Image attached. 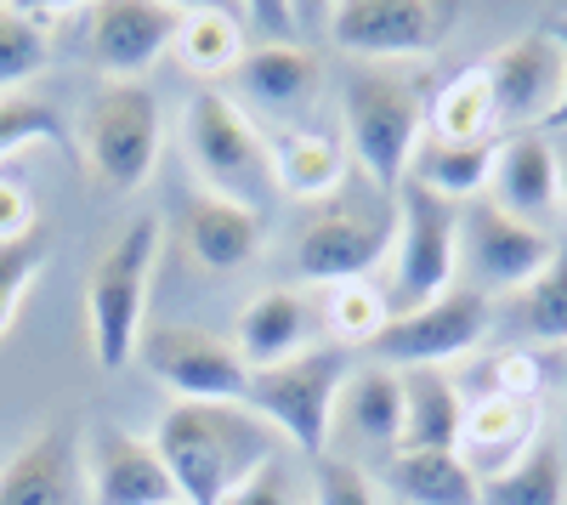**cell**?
<instances>
[{
	"mask_svg": "<svg viewBox=\"0 0 567 505\" xmlns=\"http://www.w3.org/2000/svg\"><path fill=\"white\" fill-rule=\"evenodd\" d=\"M154 449L182 505H221L278 454V432L250 403H171L154 426Z\"/></svg>",
	"mask_w": 567,
	"mask_h": 505,
	"instance_id": "1",
	"label": "cell"
},
{
	"mask_svg": "<svg viewBox=\"0 0 567 505\" xmlns=\"http://www.w3.org/2000/svg\"><path fill=\"white\" fill-rule=\"evenodd\" d=\"M392 245H398V194H381L374 182L347 176L341 194H329L301 216L296 267L312 285H347L369 279V267H381Z\"/></svg>",
	"mask_w": 567,
	"mask_h": 505,
	"instance_id": "2",
	"label": "cell"
},
{
	"mask_svg": "<svg viewBox=\"0 0 567 505\" xmlns=\"http://www.w3.org/2000/svg\"><path fill=\"white\" fill-rule=\"evenodd\" d=\"M159 239L165 227L159 216H131L120 227V239L91 261L85 279V336H91V358L103 370H125L142 347V318H148V279L159 261Z\"/></svg>",
	"mask_w": 567,
	"mask_h": 505,
	"instance_id": "3",
	"label": "cell"
},
{
	"mask_svg": "<svg viewBox=\"0 0 567 505\" xmlns=\"http://www.w3.org/2000/svg\"><path fill=\"white\" fill-rule=\"evenodd\" d=\"M420 136H425V97L414 74L374 63L347 80V148L363 182H374L381 194H398Z\"/></svg>",
	"mask_w": 567,
	"mask_h": 505,
	"instance_id": "4",
	"label": "cell"
},
{
	"mask_svg": "<svg viewBox=\"0 0 567 505\" xmlns=\"http://www.w3.org/2000/svg\"><path fill=\"white\" fill-rule=\"evenodd\" d=\"M182 154L194 165V176L205 182L210 199H233L261 210L272 188V154L256 120H245V109L227 91H194L182 109Z\"/></svg>",
	"mask_w": 567,
	"mask_h": 505,
	"instance_id": "5",
	"label": "cell"
},
{
	"mask_svg": "<svg viewBox=\"0 0 567 505\" xmlns=\"http://www.w3.org/2000/svg\"><path fill=\"white\" fill-rule=\"evenodd\" d=\"M347 375H352L347 347H307L290 363L256 370L245 403L256 409L272 432L290 437L307 461H323L329 432H336V403H341Z\"/></svg>",
	"mask_w": 567,
	"mask_h": 505,
	"instance_id": "6",
	"label": "cell"
},
{
	"mask_svg": "<svg viewBox=\"0 0 567 505\" xmlns=\"http://www.w3.org/2000/svg\"><path fill=\"white\" fill-rule=\"evenodd\" d=\"M74 148L109 194H136L159 165V97L142 80H109L85 103Z\"/></svg>",
	"mask_w": 567,
	"mask_h": 505,
	"instance_id": "7",
	"label": "cell"
},
{
	"mask_svg": "<svg viewBox=\"0 0 567 505\" xmlns=\"http://www.w3.org/2000/svg\"><path fill=\"white\" fill-rule=\"evenodd\" d=\"M398 267H392V312H414L454 290L460 272V205L403 182L398 188Z\"/></svg>",
	"mask_w": 567,
	"mask_h": 505,
	"instance_id": "8",
	"label": "cell"
},
{
	"mask_svg": "<svg viewBox=\"0 0 567 505\" xmlns=\"http://www.w3.org/2000/svg\"><path fill=\"white\" fill-rule=\"evenodd\" d=\"M494 336V301L483 290H443L437 301H425L414 312H392V324L374 341V363L386 370H443L449 358L477 352Z\"/></svg>",
	"mask_w": 567,
	"mask_h": 505,
	"instance_id": "9",
	"label": "cell"
},
{
	"mask_svg": "<svg viewBox=\"0 0 567 505\" xmlns=\"http://www.w3.org/2000/svg\"><path fill=\"white\" fill-rule=\"evenodd\" d=\"M136 363L165 392H176V403H245V392H250V370H245L239 347L205 324L142 330Z\"/></svg>",
	"mask_w": 567,
	"mask_h": 505,
	"instance_id": "10",
	"label": "cell"
},
{
	"mask_svg": "<svg viewBox=\"0 0 567 505\" xmlns=\"http://www.w3.org/2000/svg\"><path fill=\"white\" fill-rule=\"evenodd\" d=\"M465 7L454 0H341L329 7V40L352 58L398 63L425 58L460 29Z\"/></svg>",
	"mask_w": 567,
	"mask_h": 505,
	"instance_id": "11",
	"label": "cell"
},
{
	"mask_svg": "<svg viewBox=\"0 0 567 505\" xmlns=\"http://www.w3.org/2000/svg\"><path fill=\"white\" fill-rule=\"evenodd\" d=\"M556 239L545 227L499 210L494 199H471L460 205V267H465V290H483L488 301L499 290H523L534 272L550 261Z\"/></svg>",
	"mask_w": 567,
	"mask_h": 505,
	"instance_id": "12",
	"label": "cell"
},
{
	"mask_svg": "<svg viewBox=\"0 0 567 505\" xmlns=\"http://www.w3.org/2000/svg\"><path fill=\"white\" fill-rule=\"evenodd\" d=\"M483 74L494 91V131H505V136L539 131L545 136V125L561 103V80H567V58H561L556 34L545 23L528 34H511L483 63Z\"/></svg>",
	"mask_w": 567,
	"mask_h": 505,
	"instance_id": "13",
	"label": "cell"
},
{
	"mask_svg": "<svg viewBox=\"0 0 567 505\" xmlns=\"http://www.w3.org/2000/svg\"><path fill=\"white\" fill-rule=\"evenodd\" d=\"M227 97L256 125L296 131L307 120V109H318V97H323V58L301 40H284V45L267 40L256 52H245V63L227 74Z\"/></svg>",
	"mask_w": 567,
	"mask_h": 505,
	"instance_id": "14",
	"label": "cell"
},
{
	"mask_svg": "<svg viewBox=\"0 0 567 505\" xmlns=\"http://www.w3.org/2000/svg\"><path fill=\"white\" fill-rule=\"evenodd\" d=\"M85 18H91L85 23L91 63L109 80H136L176 45L182 7H165V0H103V7H91Z\"/></svg>",
	"mask_w": 567,
	"mask_h": 505,
	"instance_id": "15",
	"label": "cell"
},
{
	"mask_svg": "<svg viewBox=\"0 0 567 505\" xmlns=\"http://www.w3.org/2000/svg\"><path fill=\"white\" fill-rule=\"evenodd\" d=\"M0 505H91L85 449L69 421L40 426L7 466H0Z\"/></svg>",
	"mask_w": 567,
	"mask_h": 505,
	"instance_id": "16",
	"label": "cell"
},
{
	"mask_svg": "<svg viewBox=\"0 0 567 505\" xmlns=\"http://www.w3.org/2000/svg\"><path fill=\"white\" fill-rule=\"evenodd\" d=\"M85 483L91 505H182L154 437H136L120 426H103L85 443Z\"/></svg>",
	"mask_w": 567,
	"mask_h": 505,
	"instance_id": "17",
	"label": "cell"
},
{
	"mask_svg": "<svg viewBox=\"0 0 567 505\" xmlns=\"http://www.w3.org/2000/svg\"><path fill=\"white\" fill-rule=\"evenodd\" d=\"M545 409L539 398H511V392H477L465 398V426H460V461L483 477H499L545 437Z\"/></svg>",
	"mask_w": 567,
	"mask_h": 505,
	"instance_id": "18",
	"label": "cell"
},
{
	"mask_svg": "<svg viewBox=\"0 0 567 505\" xmlns=\"http://www.w3.org/2000/svg\"><path fill=\"white\" fill-rule=\"evenodd\" d=\"M176 234L187 245V256H194L199 267L210 272H239L261 256V239H267V227H261V210L250 205H233V199H187L182 216H176Z\"/></svg>",
	"mask_w": 567,
	"mask_h": 505,
	"instance_id": "19",
	"label": "cell"
},
{
	"mask_svg": "<svg viewBox=\"0 0 567 505\" xmlns=\"http://www.w3.org/2000/svg\"><path fill=\"white\" fill-rule=\"evenodd\" d=\"M494 205L523 216L534 227H545V216L561 205V154L550 148V136L528 131V136H505L494 154Z\"/></svg>",
	"mask_w": 567,
	"mask_h": 505,
	"instance_id": "20",
	"label": "cell"
},
{
	"mask_svg": "<svg viewBox=\"0 0 567 505\" xmlns=\"http://www.w3.org/2000/svg\"><path fill=\"white\" fill-rule=\"evenodd\" d=\"M227 341L239 347L250 375L256 370H272V363H290L312 341V307H307L301 290H284V285L278 290H261V296H250L239 307V324H233Z\"/></svg>",
	"mask_w": 567,
	"mask_h": 505,
	"instance_id": "21",
	"label": "cell"
},
{
	"mask_svg": "<svg viewBox=\"0 0 567 505\" xmlns=\"http://www.w3.org/2000/svg\"><path fill=\"white\" fill-rule=\"evenodd\" d=\"M267 154H272V188L290 194V199H307V205H323L329 194L347 188V148L323 131H278L267 136Z\"/></svg>",
	"mask_w": 567,
	"mask_h": 505,
	"instance_id": "22",
	"label": "cell"
},
{
	"mask_svg": "<svg viewBox=\"0 0 567 505\" xmlns=\"http://www.w3.org/2000/svg\"><path fill=\"white\" fill-rule=\"evenodd\" d=\"M381 477L403 505H483V483L460 449H392Z\"/></svg>",
	"mask_w": 567,
	"mask_h": 505,
	"instance_id": "23",
	"label": "cell"
},
{
	"mask_svg": "<svg viewBox=\"0 0 567 505\" xmlns=\"http://www.w3.org/2000/svg\"><path fill=\"white\" fill-rule=\"evenodd\" d=\"M336 426L352 432L369 449H398L403 432V370H386V363H358L341 387L336 403Z\"/></svg>",
	"mask_w": 567,
	"mask_h": 505,
	"instance_id": "24",
	"label": "cell"
},
{
	"mask_svg": "<svg viewBox=\"0 0 567 505\" xmlns=\"http://www.w3.org/2000/svg\"><path fill=\"white\" fill-rule=\"evenodd\" d=\"M465 392L449 370H403V432L398 449H460Z\"/></svg>",
	"mask_w": 567,
	"mask_h": 505,
	"instance_id": "25",
	"label": "cell"
},
{
	"mask_svg": "<svg viewBox=\"0 0 567 505\" xmlns=\"http://www.w3.org/2000/svg\"><path fill=\"white\" fill-rule=\"evenodd\" d=\"M494 154H499V143H437V136H420V148H414L403 182H414V188L437 194L449 205H460V199L471 205L488 188Z\"/></svg>",
	"mask_w": 567,
	"mask_h": 505,
	"instance_id": "26",
	"label": "cell"
},
{
	"mask_svg": "<svg viewBox=\"0 0 567 505\" xmlns=\"http://www.w3.org/2000/svg\"><path fill=\"white\" fill-rule=\"evenodd\" d=\"M171 52L182 58V69H194L199 80H227L233 69L245 63V29L233 12L221 7H182V23H176V45Z\"/></svg>",
	"mask_w": 567,
	"mask_h": 505,
	"instance_id": "27",
	"label": "cell"
},
{
	"mask_svg": "<svg viewBox=\"0 0 567 505\" xmlns=\"http://www.w3.org/2000/svg\"><path fill=\"white\" fill-rule=\"evenodd\" d=\"M425 136L437 143H494V91L483 63L477 69H460L432 103H425Z\"/></svg>",
	"mask_w": 567,
	"mask_h": 505,
	"instance_id": "28",
	"label": "cell"
},
{
	"mask_svg": "<svg viewBox=\"0 0 567 505\" xmlns=\"http://www.w3.org/2000/svg\"><path fill=\"white\" fill-rule=\"evenodd\" d=\"M511 330L523 347H567V239H556L550 261L511 296Z\"/></svg>",
	"mask_w": 567,
	"mask_h": 505,
	"instance_id": "29",
	"label": "cell"
},
{
	"mask_svg": "<svg viewBox=\"0 0 567 505\" xmlns=\"http://www.w3.org/2000/svg\"><path fill=\"white\" fill-rule=\"evenodd\" d=\"M483 505H567V466L556 443H534L516 466L483 477Z\"/></svg>",
	"mask_w": 567,
	"mask_h": 505,
	"instance_id": "30",
	"label": "cell"
},
{
	"mask_svg": "<svg viewBox=\"0 0 567 505\" xmlns=\"http://www.w3.org/2000/svg\"><path fill=\"white\" fill-rule=\"evenodd\" d=\"M323 318H329L336 347H374L381 330L392 324V301H386V290H374L369 279H347V285H329Z\"/></svg>",
	"mask_w": 567,
	"mask_h": 505,
	"instance_id": "31",
	"label": "cell"
},
{
	"mask_svg": "<svg viewBox=\"0 0 567 505\" xmlns=\"http://www.w3.org/2000/svg\"><path fill=\"white\" fill-rule=\"evenodd\" d=\"M34 143H52V148L74 154V131L63 125V114L45 97L7 91V97H0V159L18 154V148H34Z\"/></svg>",
	"mask_w": 567,
	"mask_h": 505,
	"instance_id": "32",
	"label": "cell"
},
{
	"mask_svg": "<svg viewBox=\"0 0 567 505\" xmlns=\"http://www.w3.org/2000/svg\"><path fill=\"white\" fill-rule=\"evenodd\" d=\"M40 69H45V34L18 7H0V97L34 80Z\"/></svg>",
	"mask_w": 567,
	"mask_h": 505,
	"instance_id": "33",
	"label": "cell"
},
{
	"mask_svg": "<svg viewBox=\"0 0 567 505\" xmlns=\"http://www.w3.org/2000/svg\"><path fill=\"white\" fill-rule=\"evenodd\" d=\"M45 256H52V250H45L40 234H34V239H18V245H0V341H7V330H12V318H18L23 296L34 290Z\"/></svg>",
	"mask_w": 567,
	"mask_h": 505,
	"instance_id": "34",
	"label": "cell"
},
{
	"mask_svg": "<svg viewBox=\"0 0 567 505\" xmlns=\"http://www.w3.org/2000/svg\"><path fill=\"white\" fill-rule=\"evenodd\" d=\"M545 387V363L528 352V347H505V352H488L477 363V392H511V398H539ZM471 392V398H477Z\"/></svg>",
	"mask_w": 567,
	"mask_h": 505,
	"instance_id": "35",
	"label": "cell"
},
{
	"mask_svg": "<svg viewBox=\"0 0 567 505\" xmlns=\"http://www.w3.org/2000/svg\"><path fill=\"white\" fill-rule=\"evenodd\" d=\"M312 505H374V483L352 461H312Z\"/></svg>",
	"mask_w": 567,
	"mask_h": 505,
	"instance_id": "36",
	"label": "cell"
},
{
	"mask_svg": "<svg viewBox=\"0 0 567 505\" xmlns=\"http://www.w3.org/2000/svg\"><path fill=\"white\" fill-rule=\"evenodd\" d=\"M221 505H301V499H296V477L284 472V461L272 454V461H267L261 472H250Z\"/></svg>",
	"mask_w": 567,
	"mask_h": 505,
	"instance_id": "37",
	"label": "cell"
},
{
	"mask_svg": "<svg viewBox=\"0 0 567 505\" xmlns=\"http://www.w3.org/2000/svg\"><path fill=\"white\" fill-rule=\"evenodd\" d=\"M34 234H40L34 194L0 176V245H18V239H34Z\"/></svg>",
	"mask_w": 567,
	"mask_h": 505,
	"instance_id": "38",
	"label": "cell"
},
{
	"mask_svg": "<svg viewBox=\"0 0 567 505\" xmlns=\"http://www.w3.org/2000/svg\"><path fill=\"white\" fill-rule=\"evenodd\" d=\"M545 29L556 34L561 58H567V12H550V18H545ZM545 131H567V80H561V103H556V114H550V125H545Z\"/></svg>",
	"mask_w": 567,
	"mask_h": 505,
	"instance_id": "39",
	"label": "cell"
},
{
	"mask_svg": "<svg viewBox=\"0 0 567 505\" xmlns=\"http://www.w3.org/2000/svg\"><path fill=\"white\" fill-rule=\"evenodd\" d=\"M561 199H567V159H561Z\"/></svg>",
	"mask_w": 567,
	"mask_h": 505,
	"instance_id": "40",
	"label": "cell"
}]
</instances>
